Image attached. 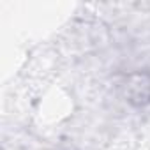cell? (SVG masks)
Wrapping results in <instances>:
<instances>
[{"instance_id": "obj_1", "label": "cell", "mask_w": 150, "mask_h": 150, "mask_svg": "<svg viewBox=\"0 0 150 150\" xmlns=\"http://www.w3.org/2000/svg\"><path fill=\"white\" fill-rule=\"evenodd\" d=\"M124 94L127 103L143 108L150 104V74L145 71L131 72L124 83Z\"/></svg>"}]
</instances>
